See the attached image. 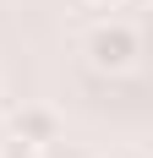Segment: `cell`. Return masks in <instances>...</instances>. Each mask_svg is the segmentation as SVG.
<instances>
[{
	"label": "cell",
	"mask_w": 153,
	"mask_h": 158,
	"mask_svg": "<svg viewBox=\"0 0 153 158\" xmlns=\"http://www.w3.org/2000/svg\"><path fill=\"white\" fill-rule=\"evenodd\" d=\"M0 158H44V147H22V142H11Z\"/></svg>",
	"instance_id": "3"
},
{
	"label": "cell",
	"mask_w": 153,
	"mask_h": 158,
	"mask_svg": "<svg viewBox=\"0 0 153 158\" xmlns=\"http://www.w3.org/2000/svg\"><path fill=\"white\" fill-rule=\"evenodd\" d=\"M82 6H93V11H115L120 0H82Z\"/></svg>",
	"instance_id": "4"
},
{
	"label": "cell",
	"mask_w": 153,
	"mask_h": 158,
	"mask_svg": "<svg viewBox=\"0 0 153 158\" xmlns=\"http://www.w3.org/2000/svg\"><path fill=\"white\" fill-rule=\"evenodd\" d=\"M137 55H142V33L131 27V22H98V27L88 33V65L104 71V77L131 71Z\"/></svg>",
	"instance_id": "1"
},
{
	"label": "cell",
	"mask_w": 153,
	"mask_h": 158,
	"mask_svg": "<svg viewBox=\"0 0 153 158\" xmlns=\"http://www.w3.org/2000/svg\"><path fill=\"white\" fill-rule=\"evenodd\" d=\"M11 136L22 147H44L60 136V120H55V109H38V104H28V109H16L11 114Z\"/></svg>",
	"instance_id": "2"
}]
</instances>
